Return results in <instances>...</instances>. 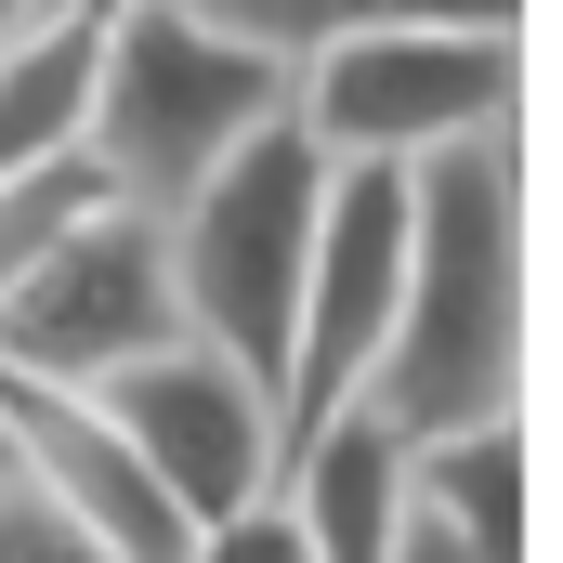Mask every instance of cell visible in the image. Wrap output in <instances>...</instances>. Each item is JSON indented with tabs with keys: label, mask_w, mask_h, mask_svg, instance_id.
I'll use <instances>...</instances> for the list:
<instances>
[{
	"label": "cell",
	"mask_w": 563,
	"mask_h": 563,
	"mask_svg": "<svg viewBox=\"0 0 563 563\" xmlns=\"http://www.w3.org/2000/svg\"><path fill=\"white\" fill-rule=\"evenodd\" d=\"M511 551H525V407L420 432L380 563H511Z\"/></svg>",
	"instance_id": "obj_9"
},
{
	"label": "cell",
	"mask_w": 563,
	"mask_h": 563,
	"mask_svg": "<svg viewBox=\"0 0 563 563\" xmlns=\"http://www.w3.org/2000/svg\"><path fill=\"white\" fill-rule=\"evenodd\" d=\"M276 498H288V525H301L314 563H380L394 551V498H407V432L367 394L328 407V420H301L276 445Z\"/></svg>",
	"instance_id": "obj_10"
},
{
	"label": "cell",
	"mask_w": 563,
	"mask_h": 563,
	"mask_svg": "<svg viewBox=\"0 0 563 563\" xmlns=\"http://www.w3.org/2000/svg\"><path fill=\"white\" fill-rule=\"evenodd\" d=\"M263 119H288V66L263 40H236L184 0H119L106 13V66H92V119H79V157L106 170V197L170 210Z\"/></svg>",
	"instance_id": "obj_2"
},
{
	"label": "cell",
	"mask_w": 563,
	"mask_h": 563,
	"mask_svg": "<svg viewBox=\"0 0 563 563\" xmlns=\"http://www.w3.org/2000/svg\"><path fill=\"white\" fill-rule=\"evenodd\" d=\"M184 13L263 40L276 66L328 53V40H354V26H525V0H184Z\"/></svg>",
	"instance_id": "obj_11"
},
{
	"label": "cell",
	"mask_w": 563,
	"mask_h": 563,
	"mask_svg": "<svg viewBox=\"0 0 563 563\" xmlns=\"http://www.w3.org/2000/svg\"><path fill=\"white\" fill-rule=\"evenodd\" d=\"M13 13H26V0H0V26H13Z\"/></svg>",
	"instance_id": "obj_13"
},
{
	"label": "cell",
	"mask_w": 563,
	"mask_h": 563,
	"mask_svg": "<svg viewBox=\"0 0 563 563\" xmlns=\"http://www.w3.org/2000/svg\"><path fill=\"white\" fill-rule=\"evenodd\" d=\"M288 119L328 157H432L525 119V26H354L288 66Z\"/></svg>",
	"instance_id": "obj_4"
},
{
	"label": "cell",
	"mask_w": 563,
	"mask_h": 563,
	"mask_svg": "<svg viewBox=\"0 0 563 563\" xmlns=\"http://www.w3.org/2000/svg\"><path fill=\"white\" fill-rule=\"evenodd\" d=\"M170 328H184L170 314V236L132 197H92L26 276L0 288V367H26V380H106V367H132Z\"/></svg>",
	"instance_id": "obj_5"
},
{
	"label": "cell",
	"mask_w": 563,
	"mask_h": 563,
	"mask_svg": "<svg viewBox=\"0 0 563 563\" xmlns=\"http://www.w3.org/2000/svg\"><path fill=\"white\" fill-rule=\"evenodd\" d=\"M106 420L132 432V459L170 485V511L210 538L236 498H263L276 485V394L236 367V354H210V341H144L132 367H106V380H79Z\"/></svg>",
	"instance_id": "obj_7"
},
{
	"label": "cell",
	"mask_w": 563,
	"mask_h": 563,
	"mask_svg": "<svg viewBox=\"0 0 563 563\" xmlns=\"http://www.w3.org/2000/svg\"><path fill=\"white\" fill-rule=\"evenodd\" d=\"M314 197H328V144L301 119H263L236 157H210L157 236H170V314L184 341L236 354L263 394L288 380V314H301V250H314Z\"/></svg>",
	"instance_id": "obj_3"
},
{
	"label": "cell",
	"mask_w": 563,
	"mask_h": 563,
	"mask_svg": "<svg viewBox=\"0 0 563 563\" xmlns=\"http://www.w3.org/2000/svg\"><path fill=\"white\" fill-rule=\"evenodd\" d=\"M0 432H13V472L66 511L79 551H119V563H184V551H197V525L170 511V485L132 459V432L106 420L79 380H26V367H0Z\"/></svg>",
	"instance_id": "obj_8"
},
{
	"label": "cell",
	"mask_w": 563,
	"mask_h": 563,
	"mask_svg": "<svg viewBox=\"0 0 563 563\" xmlns=\"http://www.w3.org/2000/svg\"><path fill=\"white\" fill-rule=\"evenodd\" d=\"M394 276H407V170L394 157H328L314 250H301V314H288V380H276V445L367 394L380 328H394Z\"/></svg>",
	"instance_id": "obj_6"
},
{
	"label": "cell",
	"mask_w": 563,
	"mask_h": 563,
	"mask_svg": "<svg viewBox=\"0 0 563 563\" xmlns=\"http://www.w3.org/2000/svg\"><path fill=\"white\" fill-rule=\"evenodd\" d=\"M367 407L407 445L525 407V132H459L407 157V276Z\"/></svg>",
	"instance_id": "obj_1"
},
{
	"label": "cell",
	"mask_w": 563,
	"mask_h": 563,
	"mask_svg": "<svg viewBox=\"0 0 563 563\" xmlns=\"http://www.w3.org/2000/svg\"><path fill=\"white\" fill-rule=\"evenodd\" d=\"M0 472H13V432H0Z\"/></svg>",
	"instance_id": "obj_12"
}]
</instances>
